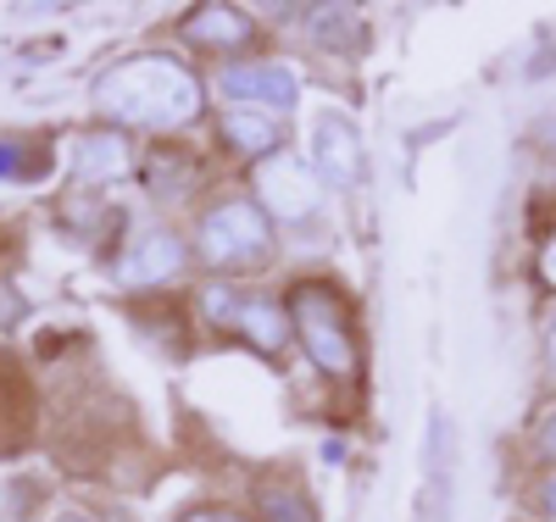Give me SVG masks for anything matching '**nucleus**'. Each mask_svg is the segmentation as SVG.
<instances>
[{
    "label": "nucleus",
    "mask_w": 556,
    "mask_h": 522,
    "mask_svg": "<svg viewBox=\"0 0 556 522\" xmlns=\"http://www.w3.org/2000/svg\"><path fill=\"white\" fill-rule=\"evenodd\" d=\"M96 106L112 123L134 128H178L201 112V84L195 73L173 56H128L96 84Z\"/></svg>",
    "instance_id": "1"
},
{
    "label": "nucleus",
    "mask_w": 556,
    "mask_h": 522,
    "mask_svg": "<svg viewBox=\"0 0 556 522\" xmlns=\"http://www.w3.org/2000/svg\"><path fill=\"white\" fill-rule=\"evenodd\" d=\"M295 334H301L306 356L329 372V378H351V372H356L351 322H345L340 301L323 290V283H306V290H295Z\"/></svg>",
    "instance_id": "2"
},
{
    "label": "nucleus",
    "mask_w": 556,
    "mask_h": 522,
    "mask_svg": "<svg viewBox=\"0 0 556 522\" xmlns=\"http://www.w3.org/2000/svg\"><path fill=\"white\" fill-rule=\"evenodd\" d=\"M201 256L212 267H245L267 256V217L251 201H223L201 222Z\"/></svg>",
    "instance_id": "3"
},
{
    "label": "nucleus",
    "mask_w": 556,
    "mask_h": 522,
    "mask_svg": "<svg viewBox=\"0 0 556 522\" xmlns=\"http://www.w3.org/2000/svg\"><path fill=\"white\" fill-rule=\"evenodd\" d=\"M256 195L267 201L273 217L301 222V217L317 212L323 189H317V173H312V167H301V162H290V156H267V162L256 167Z\"/></svg>",
    "instance_id": "4"
},
{
    "label": "nucleus",
    "mask_w": 556,
    "mask_h": 522,
    "mask_svg": "<svg viewBox=\"0 0 556 522\" xmlns=\"http://www.w3.org/2000/svg\"><path fill=\"white\" fill-rule=\"evenodd\" d=\"M206 317L240 328L256 351H278V345H285V334H290L285 311H278L273 301H256V295H240V290H212L206 295Z\"/></svg>",
    "instance_id": "5"
},
{
    "label": "nucleus",
    "mask_w": 556,
    "mask_h": 522,
    "mask_svg": "<svg viewBox=\"0 0 556 522\" xmlns=\"http://www.w3.org/2000/svg\"><path fill=\"white\" fill-rule=\"evenodd\" d=\"M317 173L329 183H356L362 178V139L345 117H323L317 123Z\"/></svg>",
    "instance_id": "6"
},
{
    "label": "nucleus",
    "mask_w": 556,
    "mask_h": 522,
    "mask_svg": "<svg viewBox=\"0 0 556 522\" xmlns=\"http://www.w3.org/2000/svg\"><path fill=\"white\" fill-rule=\"evenodd\" d=\"M223 94H235V101H262L273 112H290L295 106V78H290V67H228L223 73Z\"/></svg>",
    "instance_id": "7"
},
{
    "label": "nucleus",
    "mask_w": 556,
    "mask_h": 522,
    "mask_svg": "<svg viewBox=\"0 0 556 522\" xmlns=\"http://www.w3.org/2000/svg\"><path fill=\"white\" fill-rule=\"evenodd\" d=\"M128 167V145L117 133H78L67 145V173L84 178V183H106Z\"/></svg>",
    "instance_id": "8"
},
{
    "label": "nucleus",
    "mask_w": 556,
    "mask_h": 522,
    "mask_svg": "<svg viewBox=\"0 0 556 522\" xmlns=\"http://www.w3.org/2000/svg\"><path fill=\"white\" fill-rule=\"evenodd\" d=\"M184 267V251H178V240L173 233H146V240H139L123 262H117V278L123 283H162V278H173Z\"/></svg>",
    "instance_id": "9"
},
{
    "label": "nucleus",
    "mask_w": 556,
    "mask_h": 522,
    "mask_svg": "<svg viewBox=\"0 0 556 522\" xmlns=\"http://www.w3.org/2000/svg\"><path fill=\"white\" fill-rule=\"evenodd\" d=\"M223 133H228V145L245 151V156H273V145H278V123L267 112H251V106H228Z\"/></svg>",
    "instance_id": "10"
},
{
    "label": "nucleus",
    "mask_w": 556,
    "mask_h": 522,
    "mask_svg": "<svg viewBox=\"0 0 556 522\" xmlns=\"http://www.w3.org/2000/svg\"><path fill=\"white\" fill-rule=\"evenodd\" d=\"M190 39L228 51V44H245V39H251V17L228 12V7H201V12L190 17Z\"/></svg>",
    "instance_id": "11"
},
{
    "label": "nucleus",
    "mask_w": 556,
    "mask_h": 522,
    "mask_svg": "<svg viewBox=\"0 0 556 522\" xmlns=\"http://www.w3.org/2000/svg\"><path fill=\"white\" fill-rule=\"evenodd\" d=\"M540 278H545V283H556V233H551L545 251H540Z\"/></svg>",
    "instance_id": "12"
},
{
    "label": "nucleus",
    "mask_w": 556,
    "mask_h": 522,
    "mask_svg": "<svg viewBox=\"0 0 556 522\" xmlns=\"http://www.w3.org/2000/svg\"><path fill=\"white\" fill-rule=\"evenodd\" d=\"M540 445H545V450H551V456H556V411H551V417H545V429H540Z\"/></svg>",
    "instance_id": "13"
},
{
    "label": "nucleus",
    "mask_w": 556,
    "mask_h": 522,
    "mask_svg": "<svg viewBox=\"0 0 556 522\" xmlns=\"http://www.w3.org/2000/svg\"><path fill=\"white\" fill-rule=\"evenodd\" d=\"M184 522H240V517H228V511H190Z\"/></svg>",
    "instance_id": "14"
},
{
    "label": "nucleus",
    "mask_w": 556,
    "mask_h": 522,
    "mask_svg": "<svg viewBox=\"0 0 556 522\" xmlns=\"http://www.w3.org/2000/svg\"><path fill=\"white\" fill-rule=\"evenodd\" d=\"M540 511H545V517H556V479L540 489Z\"/></svg>",
    "instance_id": "15"
},
{
    "label": "nucleus",
    "mask_w": 556,
    "mask_h": 522,
    "mask_svg": "<svg viewBox=\"0 0 556 522\" xmlns=\"http://www.w3.org/2000/svg\"><path fill=\"white\" fill-rule=\"evenodd\" d=\"M551 361H556V328H551Z\"/></svg>",
    "instance_id": "16"
},
{
    "label": "nucleus",
    "mask_w": 556,
    "mask_h": 522,
    "mask_svg": "<svg viewBox=\"0 0 556 522\" xmlns=\"http://www.w3.org/2000/svg\"><path fill=\"white\" fill-rule=\"evenodd\" d=\"M67 522H89V517H67Z\"/></svg>",
    "instance_id": "17"
},
{
    "label": "nucleus",
    "mask_w": 556,
    "mask_h": 522,
    "mask_svg": "<svg viewBox=\"0 0 556 522\" xmlns=\"http://www.w3.org/2000/svg\"><path fill=\"white\" fill-rule=\"evenodd\" d=\"M551 133H556V128H551Z\"/></svg>",
    "instance_id": "18"
}]
</instances>
